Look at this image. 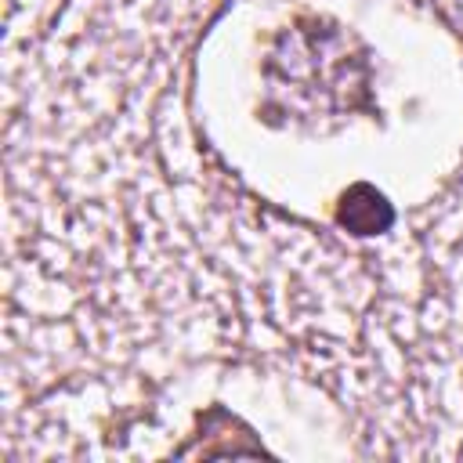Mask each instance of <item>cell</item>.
Returning a JSON list of instances; mask_svg holds the SVG:
<instances>
[{"mask_svg":"<svg viewBox=\"0 0 463 463\" xmlns=\"http://www.w3.org/2000/svg\"><path fill=\"white\" fill-rule=\"evenodd\" d=\"M340 221L347 228H354L358 235H369V232H380L391 224V210L387 203L369 188V184H358L344 195V206H340Z\"/></svg>","mask_w":463,"mask_h":463,"instance_id":"obj_1","label":"cell"}]
</instances>
